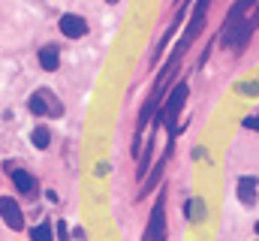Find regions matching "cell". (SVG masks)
Returning a JSON list of instances; mask_svg holds the SVG:
<instances>
[{
	"label": "cell",
	"instance_id": "18",
	"mask_svg": "<svg viewBox=\"0 0 259 241\" xmlns=\"http://www.w3.org/2000/svg\"><path fill=\"white\" fill-rule=\"evenodd\" d=\"M256 232H259V223H256Z\"/></svg>",
	"mask_w": 259,
	"mask_h": 241
},
{
	"label": "cell",
	"instance_id": "6",
	"mask_svg": "<svg viewBox=\"0 0 259 241\" xmlns=\"http://www.w3.org/2000/svg\"><path fill=\"white\" fill-rule=\"evenodd\" d=\"M145 241H163V199H157L151 211V223L145 229Z\"/></svg>",
	"mask_w": 259,
	"mask_h": 241
},
{
	"label": "cell",
	"instance_id": "15",
	"mask_svg": "<svg viewBox=\"0 0 259 241\" xmlns=\"http://www.w3.org/2000/svg\"><path fill=\"white\" fill-rule=\"evenodd\" d=\"M244 127H247V130H256V133H259V115H250V118H244Z\"/></svg>",
	"mask_w": 259,
	"mask_h": 241
},
{
	"label": "cell",
	"instance_id": "5",
	"mask_svg": "<svg viewBox=\"0 0 259 241\" xmlns=\"http://www.w3.org/2000/svg\"><path fill=\"white\" fill-rule=\"evenodd\" d=\"M61 33L64 36H69V39H78V36H84L88 33V21L81 18V15H72V12H66V15H61Z\"/></svg>",
	"mask_w": 259,
	"mask_h": 241
},
{
	"label": "cell",
	"instance_id": "13",
	"mask_svg": "<svg viewBox=\"0 0 259 241\" xmlns=\"http://www.w3.org/2000/svg\"><path fill=\"white\" fill-rule=\"evenodd\" d=\"M27 109H30L33 115H46V112H49V106H46V97H42V94H33V97L27 100Z\"/></svg>",
	"mask_w": 259,
	"mask_h": 241
},
{
	"label": "cell",
	"instance_id": "9",
	"mask_svg": "<svg viewBox=\"0 0 259 241\" xmlns=\"http://www.w3.org/2000/svg\"><path fill=\"white\" fill-rule=\"evenodd\" d=\"M58 49H55V46H46V49H42V52H39V63H42V69H49V72H52V69H58Z\"/></svg>",
	"mask_w": 259,
	"mask_h": 241
},
{
	"label": "cell",
	"instance_id": "1",
	"mask_svg": "<svg viewBox=\"0 0 259 241\" xmlns=\"http://www.w3.org/2000/svg\"><path fill=\"white\" fill-rule=\"evenodd\" d=\"M184 100H187V82H178V85L169 91V100H166V109H163V124H166V130H169V151H172V142H175V136H178V112H181ZM169 151H166V154H169Z\"/></svg>",
	"mask_w": 259,
	"mask_h": 241
},
{
	"label": "cell",
	"instance_id": "4",
	"mask_svg": "<svg viewBox=\"0 0 259 241\" xmlns=\"http://www.w3.org/2000/svg\"><path fill=\"white\" fill-rule=\"evenodd\" d=\"M0 211H3V223H6L12 232L24 229V217H21V208L12 202V196H3V199H0Z\"/></svg>",
	"mask_w": 259,
	"mask_h": 241
},
{
	"label": "cell",
	"instance_id": "11",
	"mask_svg": "<svg viewBox=\"0 0 259 241\" xmlns=\"http://www.w3.org/2000/svg\"><path fill=\"white\" fill-rule=\"evenodd\" d=\"M163 166H166V157H163V160H160V163L154 166V172H151V178H148L145 184H142V193H139V196H148V193H151V190L157 187V181L163 178Z\"/></svg>",
	"mask_w": 259,
	"mask_h": 241
},
{
	"label": "cell",
	"instance_id": "10",
	"mask_svg": "<svg viewBox=\"0 0 259 241\" xmlns=\"http://www.w3.org/2000/svg\"><path fill=\"white\" fill-rule=\"evenodd\" d=\"M184 211H187L190 223H199V220H205V199H190Z\"/></svg>",
	"mask_w": 259,
	"mask_h": 241
},
{
	"label": "cell",
	"instance_id": "3",
	"mask_svg": "<svg viewBox=\"0 0 259 241\" xmlns=\"http://www.w3.org/2000/svg\"><path fill=\"white\" fill-rule=\"evenodd\" d=\"M205 15H208V0H199V3L193 6V18H190V24H187V33H184V39H181V43L175 46V49H178L181 55H184V52H187V49L193 46L196 36L202 33V27H205Z\"/></svg>",
	"mask_w": 259,
	"mask_h": 241
},
{
	"label": "cell",
	"instance_id": "7",
	"mask_svg": "<svg viewBox=\"0 0 259 241\" xmlns=\"http://www.w3.org/2000/svg\"><path fill=\"white\" fill-rule=\"evenodd\" d=\"M6 172H9V178H12V184H15V190L18 193H33L36 190V181H33V175L30 172H24V169H15V166H9L6 163Z\"/></svg>",
	"mask_w": 259,
	"mask_h": 241
},
{
	"label": "cell",
	"instance_id": "2",
	"mask_svg": "<svg viewBox=\"0 0 259 241\" xmlns=\"http://www.w3.org/2000/svg\"><path fill=\"white\" fill-rule=\"evenodd\" d=\"M247 9H253V0H238V3L229 9L226 21H223V27H220V43H223L226 49H232L235 33H238V30H241V24L247 21V18H244V12H247Z\"/></svg>",
	"mask_w": 259,
	"mask_h": 241
},
{
	"label": "cell",
	"instance_id": "17",
	"mask_svg": "<svg viewBox=\"0 0 259 241\" xmlns=\"http://www.w3.org/2000/svg\"><path fill=\"white\" fill-rule=\"evenodd\" d=\"M253 24L259 27V6H256V12H253Z\"/></svg>",
	"mask_w": 259,
	"mask_h": 241
},
{
	"label": "cell",
	"instance_id": "8",
	"mask_svg": "<svg viewBox=\"0 0 259 241\" xmlns=\"http://www.w3.org/2000/svg\"><path fill=\"white\" fill-rule=\"evenodd\" d=\"M256 190H259V181L253 178V175L238 178V199H241L244 205H253V202H256Z\"/></svg>",
	"mask_w": 259,
	"mask_h": 241
},
{
	"label": "cell",
	"instance_id": "16",
	"mask_svg": "<svg viewBox=\"0 0 259 241\" xmlns=\"http://www.w3.org/2000/svg\"><path fill=\"white\" fill-rule=\"evenodd\" d=\"M58 238H61V241H66V238H69V232H66V223H64V220L58 223Z\"/></svg>",
	"mask_w": 259,
	"mask_h": 241
},
{
	"label": "cell",
	"instance_id": "12",
	"mask_svg": "<svg viewBox=\"0 0 259 241\" xmlns=\"http://www.w3.org/2000/svg\"><path fill=\"white\" fill-rule=\"evenodd\" d=\"M30 142H33L39 151H46V148H49V142H52V133H49V127H36V130L30 133Z\"/></svg>",
	"mask_w": 259,
	"mask_h": 241
},
{
	"label": "cell",
	"instance_id": "14",
	"mask_svg": "<svg viewBox=\"0 0 259 241\" xmlns=\"http://www.w3.org/2000/svg\"><path fill=\"white\" fill-rule=\"evenodd\" d=\"M30 238L33 241H52V226H49V223L33 226V229H30Z\"/></svg>",
	"mask_w": 259,
	"mask_h": 241
}]
</instances>
